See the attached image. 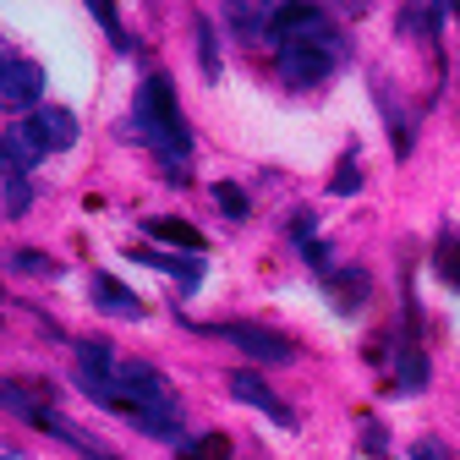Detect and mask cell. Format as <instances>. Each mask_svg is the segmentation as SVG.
Segmentation results:
<instances>
[{
	"label": "cell",
	"mask_w": 460,
	"mask_h": 460,
	"mask_svg": "<svg viewBox=\"0 0 460 460\" xmlns=\"http://www.w3.org/2000/svg\"><path fill=\"white\" fill-rule=\"evenodd\" d=\"M203 334H214V340H230V345H242L247 357H258V362H269V367H291L296 362V345L285 340V334H274V329H263V323H203Z\"/></svg>",
	"instance_id": "3957f363"
},
{
	"label": "cell",
	"mask_w": 460,
	"mask_h": 460,
	"mask_svg": "<svg viewBox=\"0 0 460 460\" xmlns=\"http://www.w3.org/2000/svg\"><path fill=\"white\" fill-rule=\"evenodd\" d=\"M132 258H137V263H148V269H176L187 291H192V285H198V274H203V263H181V258H164V252H148V247H137Z\"/></svg>",
	"instance_id": "7c38bea8"
},
{
	"label": "cell",
	"mask_w": 460,
	"mask_h": 460,
	"mask_svg": "<svg viewBox=\"0 0 460 460\" xmlns=\"http://www.w3.org/2000/svg\"><path fill=\"white\" fill-rule=\"evenodd\" d=\"M28 121L39 127V137H44L49 148H72V143H77V115H72V110H33Z\"/></svg>",
	"instance_id": "ba28073f"
},
{
	"label": "cell",
	"mask_w": 460,
	"mask_h": 460,
	"mask_svg": "<svg viewBox=\"0 0 460 460\" xmlns=\"http://www.w3.org/2000/svg\"><path fill=\"white\" fill-rule=\"evenodd\" d=\"M225 17L242 28V39H247V44H258V39H269V33H274V6H230Z\"/></svg>",
	"instance_id": "30bf717a"
},
{
	"label": "cell",
	"mask_w": 460,
	"mask_h": 460,
	"mask_svg": "<svg viewBox=\"0 0 460 460\" xmlns=\"http://www.w3.org/2000/svg\"><path fill=\"white\" fill-rule=\"evenodd\" d=\"M225 384H230V394H236L242 406H258L269 422H279V428H291V422H296V411L285 406V400H279V394H274V389H269L258 373H247V367H242V373H230Z\"/></svg>",
	"instance_id": "5b68a950"
},
{
	"label": "cell",
	"mask_w": 460,
	"mask_h": 460,
	"mask_svg": "<svg viewBox=\"0 0 460 460\" xmlns=\"http://www.w3.org/2000/svg\"><path fill=\"white\" fill-rule=\"evenodd\" d=\"M88 291H93V307H99V313H110V318H143V302H137V296H132L115 274H93Z\"/></svg>",
	"instance_id": "52a82bcc"
},
{
	"label": "cell",
	"mask_w": 460,
	"mask_h": 460,
	"mask_svg": "<svg viewBox=\"0 0 460 460\" xmlns=\"http://www.w3.org/2000/svg\"><path fill=\"white\" fill-rule=\"evenodd\" d=\"M192 455H198V460H230V444L214 433V438H198V449H192Z\"/></svg>",
	"instance_id": "d6986e66"
},
{
	"label": "cell",
	"mask_w": 460,
	"mask_h": 460,
	"mask_svg": "<svg viewBox=\"0 0 460 460\" xmlns=\"http://www.w3.org/2000/svg\"><path fill=\"white\" fill-rule=\"evenodd\" d=\"M39 93H44V66L39 61H6V66H0V110L33 115Z\"/></svg>",
	"instance_id": "277c9868"
},
{
	"label": "cell",
	"mask_w": 460,
	"mask_h": 460,
	"mask_svg": "<svg viewBox=\"0 0 460 460\" xmlns=\"http://www.w3.org/2000/svg\"><path fill=\"white\" fill-rule=\"evenodd\" d=\"M0 164H6V137H0Z\"/></svg>",
	"instance_id": "44dd1931"
},
{
	"label": "cell",
	"mask_w": 460,
	"mask_h": 460,
	"mask_svg": "<svg viewBox=\"0 0 460 460\" xmlns=\"http://www.w3.org/2000/svg\"><path fill=\"white\" fill-rule=\"evenodd\" d=\"M422 384H428V357L417 351V345H406V351H400V389L417 394Z\"/></svg>",
	"instance_id": "8fae6325"
},
{
	"label": "cell",
	"mask_w": 460,
	"mask_h": 460,
	"mask_svg": "<svg viewBox=\"0 0 460 460\" xmlns=\"http://www.w3.org/2000/svg\"><path fill=\"white\" fill-rule=\"evenodd\" d=\"M28 422H33V428H44L49 438H61L66 449H77L83 460H121V455H110V449H104L99 438H88V433H83L77 422H66V417H61V411H55V406H39V411H33Z\"/></svg>",
	"instance_id": "8992f818"
},
{
	"label": "cell",
	"mask_w": 460,
	"mask_h": 460,
	"mask_svg": "<svg viewBox=\"0 0 460 460\" xmlns=\"http://www.w3.org/2000/svg\"><path fill=\"white\" fill-rule=\"evenodd\" d=\"M214 203L225 208V219H247L252 208H247V192L236 187V181H214Z\"/></svg>",
	"instance_id": "9a60e30c"
},
{
	"label": "cell",
	"mask_w": 460,
	"mask_h": 460,
	"mask_svg": "<svg viewBox=\"0 0 460 460\" xmlns=\"http://www.w3.org/2000/svg\"><path fill=\"white\" fill-rule=\"evenodd\" d=\"M93 22H104V33H110V44H115V49H132V33L121 28V12H115V6L93 0Z\"/></svg>",
	"instance_id": "2e32d148"
},
{
	"label": "cell",
	"mask_w": 460,
	"mask_h": 460,
	"mask_svg": "<svg viewBox=\"0 0 460 460\" xmlns=\"http://www.w3.org/2000/svg\"><path fill=\"white\" fill-rule=\"evenodd\" d=\"M329 192H334V198H351V192H362V176H357V164H345L340 176L329 181Z\"/></svg>",
	"instance_id": "ac0fdd59"
},
{
	"label": "cell",
	"mask_w": 460,
	"mask_h": 460,
	"mask_svg": "<svg viewBox=\"0 0 460 460\" xmlns=\"http://www.w3.org/2000/svg\"><path fill=\"white\" fill-rule=\"evenodd\" d=\"M127 137L148 143V148H154V154L170 164L164 176L187 181L192 132H187V121H181V104H176V93H170V83H164V77H143V88H137V99H132V121H127Z\"/></svg>",
	"instance_id": "6da1fadb"
},
{
	"label": "cell",
	"mask_w": 460,
	"mask_h": 460,
	"mask_svg": "<svg viewBox=\"0 0 460 460\" xmlns=\"http://www.w3.org/2000/svg\"><path fill=\"white\" fill-rule=\"evenodd\" d=\"M411 460H449V455H444L438 444H417V449H411Z\"/></svg>",
	"instance_id": "ffe728a7"
},
{
	"label": "cell",
	"mask_w": 460,
	"mask_h": 460,
	"mask_svg": "<svg viewBox=\"0 0 460 460\" xmlns=\"http://www.w3.org/2000/svg\"><path fill=\"white\" fill-rule=\"evenodd\" d=\"M362 291H367V279H362V274H351V279H340V274H334V279H329V296H334L340 313H357V307H362Z\"/></svg>",
	"instance_id": "4fadbf2b"
},
{
	"label": "cell",
	"mask_w": 460,
	"mask_h": 460,
	"mask_svg": "<svg viewBox=\"0 0 460 460\" xmlns=\"http://www.w3.org/2000/svg\"><path fill=\"white\" fill-rule=\"evenodd\" d=\"M340 61H345V39H340L329 22H318L313 33H302L296 44L279 49V77L291 83V88H313V83H323Z\"/></svg>",
	"instance_id": "7a4b0ae2"
},
{
	"label": "cell",
	"mask_w": 460,
	"mask_h": 460,
	"mask_svg": "<svg viewBox=\"0 0 460 460\" xmlns=\"http://www.w3.org/2000/svg\"><path fill=\"white\" fill-rule=\"evenodd\" d=\"M143 230L154 242H170V247H187V252H203V230H192L187 219H143Z\"/></svg>",
	"instance_id": "9c48e42d"
},
{
	"label": "cell",
	"mask_w": 460,
	"mask_h": 460,
	"mask_svg": "<svg viewBox=\"0 0 460 460\" xmlns=\"http://www.w3.org/2000/svg\"><path fill=\"white\" fill-rule=\"evenodd\" d=\"M192 28H198V66H203V77L214 83V77H219V49H214V28H208V17H198Z\"/></svg>",
	"instance_id": "5bb4252c"
},
{
	"label": "cell",
	"mask_w": 460,
	"mask_h": 460,
	"mask_svg": "<svg viewBox=\"0 0 460 460\" xmlns=\"http://www.w3.org/2000/svg\"><path fill=\"white\" fill-rule=\"evenodd\" d=\"M12 269H17V274H55V263H49L44 252H33V247L12 252Z\"/></svg>",
	"instance_id": "e0dca14e"
}]
</instances>
